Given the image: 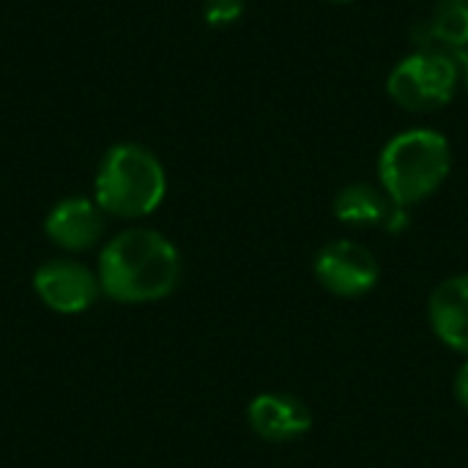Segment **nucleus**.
I'll return each instance as SVG.
<instances>
[{"label":"nucleus","instance_id":"nucleus-9","mask_svg":"<svg viewBox=\"0 0 468 468\" xmlns=\"http://www.w3.org/2000/svg\"><path fill=\"white\" fill-rule=\"evenodd\" d=\"M428 313L439 340L468 354V274L444 280L433 291Z\"/></svg>","mask_w":468,"mask_h":468},{"label":"nucleus","instance_id":"nucleus-13","mask_svg":"<svg viewBox=\"0 0 468 468\" xmlns=\"http://www.w3.org/2000/svg\"><path fill=\"white\" fill-rule=\"evenodd\" d=\"M455 395H458V403L468 411V362L461 367V373L455 378Z\"/></svg>","mask_w":468,"mask_h":468},{"label":"nucleus","instance_id":"nucleus-2","mask_svg":"<svg viewBox=\"0 0 468 468\" xmlns=\"http://www.w3.org/2000/svg\"><path fill=\"white\" fill-rule=\"evenodd\" d=\"M167 192V176L154 151L140 143L112 145L93 178V200L118 219H143L154 214Z\"/></svg>","mask_w":468,"mask_h":468},{"label":"nucleus","instance_id":"nucleus-15","mask_svg":"<svg viewBox=\"0 0 468 468\" xmlns=\"http://www.w3.org/2000/svg\"><path fill=\"white\" fill-rule=\"evenodd\" d=\"M329 3H348V0H329Z\"/></svg>","mask_w":468,"mask_h":468},{"label":"nucleus","instance_id":"nucleus-11","mask_svg":"<svg viewBox=\"0 0 468 468\" xmlns=\"http://www.w3.org/2000/svg\"><path fill=\"white\" fill-rule=\"evenodd\" d=\"M425 33L431 44H439V49H461L468 47V0H439ZM431 44L425 49H431Z\"/></svg>","mask_w":468,"mask_h":468},{"label":"nucleus","instance_id":"nucleus-6","mask_svg":"<svg viewBox=\"0 0 468 468\" xmlns=\"http://www.w3.org/2000/svg\"><path fill=\"white\" fill-rule=\"evenodd\" d=\"M315 277L329 293L356 299L376 288L381 277V266L365 244L340 239V241H329L318 252Z\"/></svg>","mask_w":468,"mask_h":468},{"label":"nucleus","instance_id":"nucleus-8","mask_svg":"<svg viewBox=\"0 0 468 468\" xmlns=\"http://www.w3.org/2000/svg\"><path fill=\"white\" fill-rule=\"evenodd\" d=\"M250 428L271 444L296 441L310 433L313 428V411L307 403L296 395L285 392H266L258 395L247 409Z\"/></svg>","mask_w":468,"mask_h":468},{"label":"nucleus","instance_id":"nucleus-4","mask_svg":"<svg viewBox=\"0 0 468 468\" xmlns=\"http://www.w3.org/2000/svg\"><path fill=\"white\" fill-rule=\"evenodd\" d=\"M458 85H461L458 58H452L444 49H420L403 58L387 80V90L392 101L411 112H428L444 107Z\"/></svg>","mask_w":468,"mask_h":468},{"label":"nucleus","instance_id":"nucleus-3","mask_svg":"<svg viewBox=\"0 0 468 468\" xmlns=\"http://www.w3.org/2000/svg\"><path fill=\"white\" fill-rule=\"evenodd\" d=\"M450 167V143L433 129H411L392 137L378 159L384 192L403 208L428 200L447 181Z\"/></svg>","mask_w":468,"mask_h":468},{"label":"nucleus","instance_id":"nucleus-1","mask_svg":"<svg viewBox=\"0 0 468 468\" xmlns=\"http://www.w3.org/2000/svg\"><path fill=\"white\" fill-rule=\"evenodd\" d=\"M99 282L118 304H151L167 299L181 280L176 244L151 228L115 233L99 255Z\"/></svg>","mask_w":468,"mask_h":468},{"label":"nucleus","instance_id":"nucleus-7","mask_svg":"<svg viewBox=\"0 0 468 468\" xmlns=\"http://www.w3.org/2000/svg\"><path fill=\"white\" fill-rule=\"evenodd\" d=\"M47 239L66 252H85L101 241L104 211L90 197H66L44 219Z\"/></svg>","mask_w":468,"mask_h":468},{"label":"nucleus","instance_id":"nucleus-10","mask_svg":"<svg viewBox=\"0 0 468 468\" xmlns=\"http://www.w3.org/2000/svg\"><path fill=\"white\" fill-rule=\"evenodd\" d=\"M395 203L370 184H348L335 197V217L346 225H387Z\"/></svg>","mask_w":468,"mask_h":468},{"label":"nucleus","instance_id":"nucleus-12","mask_svg":"<svg viewBox=\"0 0 468 468\" xmlns=\"http://www.w3.org/2000/svg\"><path fill=\"white\" fill-rule=\"evenodd\" d=\"M244 14V0H206L203 16L211 27H228Z\"/></svg>","mask_w":468,"mask_h":468},{"label":"nucleus","instance_id":"nucleus-14","mask_svg":"<svg viewBox=\"0 0 468 468\" xmlns=\"http://www.w3.org/2000/svg\"><path fill=\"white\" fill-rule=\"evenodd\" d=\"M458 69H461V85L468 93V52H458Z\"/></svg>","mask_w":468,"mask_h":468},{"label":"nucleus","instance_id":"nucleus-5","mask_svg":"<svg viewBox=\"0 0 468 468\" xmlns=\"http://www.w3.org/2000/svg\"><path fill=\"white\" fill-rule=\"evenodd\" d=\"M33 291L44 307L60 315H77L96 304L101 293L99 274L71 258H52L33 274Z\"/></svg>","mask_w":468,"mask_h":468}]
</instances>
